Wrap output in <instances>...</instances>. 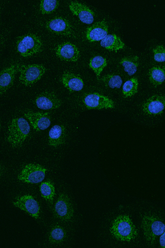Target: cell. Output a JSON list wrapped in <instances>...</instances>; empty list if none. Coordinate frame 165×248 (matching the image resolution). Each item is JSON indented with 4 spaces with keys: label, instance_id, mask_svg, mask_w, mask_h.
<instances>
[{
    "label": "cell",
    "instance_id": "cell-17",
    "mask_svg": "<svg viewBox=\"0 0 165 248\" xmlns=\"http://www.w3.org/2000/svg\"><path fill=\"white\" fill-rule=\"evenodd\" d=\"M107 22L103 21L96 22L87 30L86 37L90 42L102 41L108 35Z\"/></svg>",
    "mask_w": 165,
    "mask_h": 248
},
{
    "label": "cell",
    "instance_id": "cell-11",
    "mask_svg": "<svg viewBox=\"0 0 165 248\" xmlns=\"http://www.w3.org/2000/svg\"><path fill=\"white\" fill-rule=\"evenodd\" d=\"M21 66V63H15L0 71V95L5 94L13 86Z\"/></svg>",
    "mask_w": 165,
    "mask_h": 248
},
{
    "label": "cell",
    "instance_id": "cell-1",
    "mask_svg": "<svg viewBox=\"0 0 165 248\" xmlns=\"http://www.w3.org/2000/svg\"><path fill=\"white\" fill-rule=\"evenodd\" d=\"M113 237L121 242L134 241L138 235V230L128 215H120L112 222L110 229Z\"/></svg>",
    "mask_w": 165,
    "mask_h": 248
},
{
    "label": "cell",
    "instance_id": "cell-2",
    "mask_svg": "<svg viewBox=\"0 0 165 248\" xmlns=\"http://www.w3.org/2000/svg\"><path fill=\"white\" fill-rule=\"evenodd\" d=\"M30 132V126L27 120L23 118H14L8 127L7 141L14 149L21 147Z\"/></svg>",
    "mask_w": 165,
    "mask_h": 248
},
{
    "label": "cell",
    "instance_id": "cell-26",
    "mask_svg": "<svg viewBox=\"0 0 165 248\" xmlns=\"http://www.w3.org/2000/svg\"><path fill=\"white\" fill-rule=\"evenodd\" d=\"M139 82L136 78H133L124 83L122 93L124 97H132L138 93Z\"/></svg>",
    "mask_w": 165,
    "mask_h": 248
},
{
    "label": "cell",
    "instance_id": "cell-28",
    "mask_svg": "<svg viewBox=\"0 0 165 248\" xmlns=\"http://www.w3.org/2000/svg\"><path fill=\"white\" fill-rule=\"evenodd\" d=\"M60 2L56 0H43L40 3V12L43 15L51 14L58 9Z\"/></svg>",
    "mask_w": 165,
    "mask_h": 248
},
{
    "label": "cell",
    "instance_id": "cell-3",
    "mask_svg": "<svg viewBox=\"0 0 165 248\" xmlns=\"http://www.w3.org/2000/svg\"><path fill=\"white\" fill-rule=\"evenodd\" d=\"M16 50L21 57L29 58L41 53L43 50V43L37 35L27 34L18 38L16 42Z\"/></svg>",
    "mask_w": 165,
    "mask_h": 248
},
{
    "label": "cell",
    "instance_id": "cell-10",
    "mask_svg": "<svg viewBox=\"0 0 165 248\" xmlns=\"http://www.w3.org/2000/svg\"><path fill=\"white\" fill-rule=\"evenodd\" d=\"M13 204L15 207L26 212L31 217L35 219L40 218V206L33 196L31 195H23L16 200V201L13 202Z\"/></svg>",
    "mask_w": 165,
    "mask_h": 248
},
{
    "label": "cell",
    "instance_id": "cell-4",
    "mask_svg": "<svg viewBox=\"0 0 165 248\" xmlns=\"http://www.w3.org/2000/svg\"><path fill=\"white\" fill-rule=\"evenodd\" d=\"M142 227L145 238L150 246L154 245L156 237L165 231L164 223L154 215H145L142 219Z\"/></svg>",
    "mask_w": 165,
    "mask_h": 248
},
{
    "label": "cell",
    "instance_id": "cell-31",
    "mask_svg": "<svg viewBox=\"0 0 165 248\" xmlns=\"http://www.w3.org/2000/svg\"><path fill=\"white\" fill-rule=\"evenodd\" d=\"M0 129H1V123H0Z\"/></svg>",
    "mask_w": 165,
    "mask_h": 248
},
{
    "label": "cell",
    "instance_id": "cell-22",
    "mask_svg": "<svg viewBox=\"0 0 165 248\" xmlns=\"http://www.w3.org/2000/svg\"><path fill=\"white\" fill-rule=\"evenodd\" d=\"M120 63L124 67V70L129 76L134 75L137 71L139 65V57L137 56H131L122 58Z\"/></svg>",
    "mask_w": 165,
    "mask_h": 248
},
{
    "label": "cell",
    "instance_id": "cell-6",
    "mask_svg": "<svg viewBox=\"0 0 165 248\" xmlns=\"http://www.w3.org/2000/svg\"><path fill=\"white\" fill-rule=\"evenodd\" d=\"M47 170L38 164H27L17 176L19 181L28 184L41 183L45 179Z\"/></svg>",
    "mask_w": 165,
    "mask_h": 248
},
{
    "label": "cell",
    "instance_id": "cell-12",
    "mask_svg": "<svg viewBox=\"0 0 165 248\" xmlns=\"http://www.w3.org/2000/svg\"><path fill=\"white\" fill-rule=\"evenodd\" d=\"M34 102L39 109L45 110L57 109L62 104L57 95L50 91L43 92L38 95Z\"/></svg>",
    "mask_w": 165,
    "mask_h": 248
},
{
    "label": "cell",
    "instance_id": "cell-7",
    "mask_svg": "<svg viewBox=\"0 0 165 248\" xmlns=\"http://www.w3.org/2000/svg\"><path fill=\"white\" fill-rule=\"evenodd\" d=\"M75 210L71 199L66 194H61L56 201L54 207V215L62 221L68 222L73 218Z\"/></svg>",
    "mask_w": 165,
    "mask_h": 248
},
{
    "label": "cell",
    "instance_id": "cell-27",
    "mask_svg": "<svg viewBox=\"0 0 165 248\" xmlns=\"http://www.w3.org/2000/svg\"><path fill=\"white\" fill-rule=\"evenodd\" d=\"M100 79L106 86L112 89H120L122 85V79L120 76L116 74L105 75Z\"/></svg>",
    "mask_w": 165,
    "mask_h": 248
},
{
    "label": "cell",
    "instance_id": "cell-24",
    "mask_svg": "<svg viewBox=\"0 0 165 248\" xmlns=\"http://www.w3.org/2000/svg\"><path fill=\"white\" fill-rule=\"evenodd\" d=\"M89 65L99 78L103 70L107 66V62L101 56H96L90 59Z\"/></svg>",
    "mask_w": 165,
    "mask_h": 248
},
{
    "label": "cell",
    "instance_id": "cell-32",
    "mask_svg": "<svg viewBox=\"0 0 165 248\" xmlns=\"http://www.w3.org/2000/svg\"><path fill=\"white\" fill-rule=\"evenodd\" d=\"M0 170H1V168H0Z\"/></svg>",
    "mask_w": 165,
    "mask_h": 248
},
{
    "label": "cell",
    "instance_id": "cell-30",
    "mask_svg": "<svg viewBox=\"0 0 165 248\" xmlns=\"http://www.w3.org/2000/svg\"><path fill=\"white\" fill-rule=\"evenodd\" d=\"M165 232L162 234V236H161L160 238V244L161 246H162V248L165 247Z\"/></svg>",
    "mask_w": 165,
    "mask_h": 248
},
{
    "label": "cell",
    "instance_id": "cell-29",
    "mask_svg": "<svg viewBox=\"0 0 165 248\" xmlns=\"http://www.w3.org/2000/svg\"><path fill=\"white\" fill-rule=\"evenodd\" d=\"M155 61L159 62L165 61V49L163 46H158L153 49Z\"/></svg>",
    "mask_w": 165,
    "mask_h": 248
},
{
    "label": "cell",
    "instance_id": "cell-23",
    "mask_svg": "<svg viewBox=\"0 0 165 248\" xmlns=\"http://www.w3.org/2000/svg\"><path fill=\"white\" fill-rule=\"evenodd\" d=\"M67 233L65 230L59 225L52 228L49 235V241L52 245H60L65 241Z\"/></svg>",
    "mask_w": 165,
    "mask_h": 248
},
{
    "label": "cell",
    "instance_id": "cell-21",
    "mask_svg": "<svg viewBox=\"0 0 165 248\" xmlns=\"http://www.w3.org/2000/svg\"><path fill=\"white\" fill-rule=\"evenodd\" d=\"M149 79L152 85L157 87L164 82L165 79V67L154 66L149 71Z\"/></svg>",
    "mask_w": 165,
    "mask_h": 248
},
{
    "label": "cell",
    "instance_id": "cell-13",
    "mask_svg": "<svg viewBox=\"0 0 165 248\" xmlns=\"http://www.w3.org/2000/svg\"><path fill=\"white\" fill-rule=\"evenodd\" d=\"M56 57L62 61L76 62L80 58V51L78 48L70 42H64L55 47Z\"/></svg>",
    "mask_w": 165,
    "mask_h": 248
},
{
    "label": "cell",
    "instance_id": "cell-16",
    "mask_svg": "<svg viewBox=\"0 0 165 248\" xmlns=\"http://www.w3.org/2000/svg\"><path fill=\"white\" fill-rule=\"evenodd\" d=\"M72 14L77 16L83 23L91 25L94 21V13L89 7L81 3L72 1L69 6Z\"/></svg>",
    "mask_w": 165,
    "mask_h": 248
},
{
    "label": "cell",
    "instance_id": "cell-19",
    "mask_svg": "<svg viewBox=\"0 0 165 248\" xmlns=\"http://www.w3.org/2000/svg\"><path fill=\"white\" fill-rule=\"evenodd\" d=\"M66 127L63 125H55L49 131L48 144L51 147H57L66 142Z\"/></svg>",
    "mask_w": 165,
    "mask_h": 248
},
{
    "label": "cell",
    "instance_id": "cell-25",
    "mask_svg": "<svg viewBox=\"0 0 165 248\" xmlns=\"http://www.w3.org/2000/svg\"><path fill=\"white\" fill-rule=\"evenodd\" d=\"M42 197L47 202L52 203L55 195V188L53 183L51 181L43 182L40 186Z\"/></svg>",
    "mask_w": 165,
    "mask_h": 248
},
{
    "label": "cell",
    "instance_id": "cell-15",
    "mask_svg": "<svg viewBox=\"0 0 165 248\" xmlns=\"http://www.w3.org/2000/svg\"><path fill=\"white\" fill-rule=\"evenodd\" d=\"M25 117L30 121L32 127L37 131L45 130L51 125V117L49 113L28 111Z\"/></svg>",
    "mask_w": 165,
    "mask_h": 248
},
{
    "label": "cell",
    "instance_id": "cell-20",
    "mask_svg": "<svg viewBox=\"0 0 165 248\" xmlns=\"http://www.w3.org/2000/svg\"><path fill=\"white\" fill-rule=\"evenodd\" d=\"M100 46L108 50L118 51L123 49L124 44L118 35L109 34L102 40Z\"/></svg>",
    "mask_w": 165,
    "mask_h": 248
},
{
    "label": "cell",
    "instance_id": "cell-9",
    "mask_svg": "<svg viewBox=\"0 0 165 248\" xmlns=\"http://www.w3.org/2000/svg\"><path fill=\"white\" fill-rule=\"evenodd\" d=\"M46 30L58 35L72 37L75 35L74 27L68 19L63 17H56L46 23Z\"/></svg>",
    "mask_w": 165,
    "mask_h": 248
},
{
    "label": "cell",
    "instance_id": "cell-5",
    "mask_svg": "<svg viewBox=\"0 0 165 248\" xmlns=\"http://www.w3.org/2000/svg\"><path fill=\"white\" fill-rule=\"evenodd\" d=\"M46 71V67L42 64L22 65L19 70V81L23 85L30 87L40 81Z\"/></svg>",
    "mask_w": 165,
    "mask_h": 248
},
{
    "label": "cell",
    "instance_id": "cell-14",
    "mask_svg": "<svg viewBox=\"0 0 165 248\" xmlns=\"http://www.w3.org/2000/svg\"><path fill=\"white\" fill-rule=\"evenodd\" d=\"M144 113L150 117H156L163 113L165 108L164 96L156 94L151 96L143 105Z\"/></svg>",
    "mask_w": 165,
    "mask_h": 248
},
{
    "label": "cell",
    "instance_id": "cell-18",
    "mask_svg": "<svg viewBox=\"0 0 165 248\" xmlns=\"http://www.w3.org/2000/svg\"><path fill=\"white\" fill-rule=\"evenodd\" d=\"M61 82L64 87L71 93L82 91L84 87L83 79L78 75L70 71H64L61 78Z\"/></svg>",
    "mask_w": 165,
    "mask_h": 248
},
{
    "label": "cell",
    "instance_id": "cell-8",
    "mask_svg": "<svg viewBox=\"0 0 165 248\" xmlns=\"http://www.w3.org/2000/svg\"><path fill=\"white\" fill-rule=\"evenodd\" d=\"M82 102L88 109H113L115 107L111 99L98 93L86 94L83 98Z\"/></svg>",
    "mask_w": 165,
    "mask_h": 248
}]
</instances>
